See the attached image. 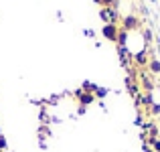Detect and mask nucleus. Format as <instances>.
<instances>
[{"label":"nucleus","instance_id":"nucleus-1","mask_svg":"<svg viewBox=\"0 0 160 152\" xmlns=\"http://www.w3.org/2000/svg\"><path fill=\"white\" fill-rule=\"evenodd\" d=\"M118 33H120V27L113 24V23H108V24H103V27H102L103 39H108L109 43H118Z\"/></svg>","mask_w":160,"mask_h":152},{"label":"nucleus","instance_id":"nucleus-2","mask_svg":"<svg viewBox=\"0 0 160 152\" xmlns=\"http://www.w3.org/2000/svg\"><path fill=\"white\" fill-rule=\"evenodd\" d=\"M140 18L138 16H134V14H128V16H124L122 18V24H120V28H124L126 33H130V31H138L140 28Z\"/></svg>","mask_w":160,"mask_h":152},{"label":"nucleus","instance_id":"nucleus-3","mask_svg":"<svg viewBox=\"0 0 160 152\" xmlns=\"http://www.w3.org/2000/svg\"><path fill=\"white\" fill-rule=\"evenodd\" d=\"M75 95H77L81 108H85V105H89V104H93V101H95V95H93V94H89V91H83V89H77V91H75Z\"/></svg>","mask_w":160,"mask_h":152},{"label":"nucleus","instance_id":"nucleus-4","mask_svg":"<svg viewBox=\"0 0 160 152\" xmlns=\"http://www.w3.org/2000/svg\"><path fill=\"white\" fill-rule=\"evenodd\" d=\"M148 71L152 75H160V59H156V57H152L148 61Z\"/></svg>","mask_w":160,"mask_h":152},{"label":"nucleus","instance_id":"nucleus-5","mask_svg":"<svg viewBox=\"0 0 160 152\" xmlns=\"http://www.w3.org/2000/svg\"><path fill=\"white\" fill-rule=\"evenodd\" d=\"M134 61H136V65H140V67H148V55L146 53H136L134 55Z\"/></svg>","mask_w":160,"mask_h":152},{"label":"nucleus","instance_id":"nucleus-6","mask_svg":"<svg viewBox=\"0 0 160 152\" xmlns=\"http://www.w3.org/2000/svg\"><path fill=\"white\" fill-rule=\"evenodd\" d=\"M126 39H128V33L124 28H120V33H118V45H126Z\"/></svg>","mask_w":160,"mask_h":152},{"label":"nucleus","instance_id":"nucleus-7","mask_svg":"<svg viewBox=\"0 0 160 152\" xmlns=\"http://www.w3.org/2000/svg\"><path fill=\"white\" fill-rule=\"evenodd\" d=\"M93 95H95V98H106V95H108V91L103 89V87H95Z\"/></svg>","mask_w":160,"mask_h":152},{"label":"nucleus","instance_id":"nucleus-8","mask_svg":"<svg viewBox=\"0 0 160 152\" xmlns=\"http://www.w3.org/2000/svg\"><path fill=\"white\" fill-rule=\"evenodd\" d=\"M95 2H98V4H102L103 8H112V6H113V2H116V0H95Z\"/></svg>","mask_w":160,"mask_h":152},{"label":"nucleus","instance_id":"nucleus-9","mask_svg":"<svg viewBox=\"0 0 160 152\" xmlns=\"http://www.w3.org/2000/svg\"><path fill=\"white\" fill-rule=\"evenodd\" d=\"M142 83H144V89H146V91H152V89H154V85H152V81H150V79L142 77Z\"/></svg>","mask_w":160,"mask_h":152},{"label":"nucleus","instance_id":"nucleus-10","mask_svg":"<svg viewBox=\"0 0 160 152\" xmlns=\"http://www.w3.org/2000/svg\"><path fill=\"white\" fill-rule=\"evenodd\" d=\"M150 114H152V116H158V114H160V104H152V105H150Z\"/></svg>","mask_w":160,"mask_h":152},{"label":"nucleus","instance_id":"nucleus-11","mask_svg":"<svg viewBox=\"0 0 160 152\" xmlns=\"http://www.w3.org/2000/svg\"><path fill=\"white\" fill-rule=\"evenodd\" d=\"M0 150H6V138L0 136Z\"/></svg>","mask_w":160,"mask_h":152},{"label":"nucleus","instance_id":"nucleus-12","mask_svg":"<svg viewBox=\"0 0 160 152\" xmlns=\"http://www.w3.org/2000/svg\"><path fill=\"white\" fill-rule=\"evenodd\" d=\"M156 136H158V128L152 126V128H150V138H156Z\"/></svg>","mask_w":160,"mask_h":152},{"label":"nucleus","instance_id":"nucleus-13","mask_svg":"<svg viewBox=\"0 0 160 152\" xmlns=\"http://www.w3.org/2000/svg\"><path fill=\"white\" fill-rule=\"evenodd\" d=\"M144 152H154V150L150 148V146H144Z\"/></svg>","mask_w":160,"mask_h":152},{"label":"nucleus","instance_id":"nucleus-14","mask_svg":"<svg viewBox=\"0 0 160 152\" xmlns=\"http://www.w3.org/2000/svg\"><path fill=\"white\" fill-rule=\"evenodd\" d=\"M0 136H2V130H0Z\"/></svg>","mask_w":160,"mask_h":152},{"label":"nucleus","instance_id":"nucleus-15","mask_svg":"<svg viewBox=\"0 0 160 152\" xmlns=\"http://www.w3.org/2000/svg\"><path fill=\"white\" fill-rule=\"evenodd\" d=\"M2 152H6V150H2Z\"/></svg>","mask_w":160,"mask_h":152},{"label":"nucleus","instance_id":"nucleus-16","mask_svg":"<svg viewBox=\"0 0 160 152\" xmlns=\"http://www.w3.org/2000/svg\"><path fill=\"white\" fill-rule=\"evenodd\" d=\"M0 152H2V150H0Z\"/></svg>","mask_w":160,"mask_h":152}]
</instances>
